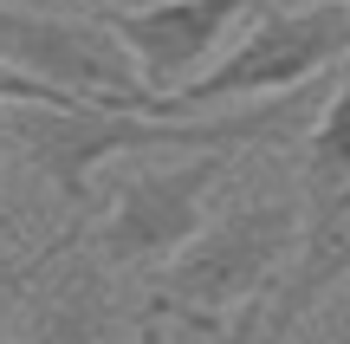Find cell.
Returning <instances> with one entry per match:
<instances>
[{"label": "cell", "instance_id": "7", "mask_svg": "<svg viewBox=\"0 0 350 344\" xmlns=\"http://www.w3.org/2000/svg\"><path fill=\"white\" fill-rule=\"evenodd\" d=\"M247 7L253 0H150V7H104L98 20H104V33L130 52L143 85H150L156 98H169V91L182 85L188 72H201V59L247 20Z\"/></svg>", "mask_w": 350, "mask_h": 344}, {"label": "cell", "instance_id": "2", "mask_svg": "<svg viewBox=\"0 0 350 344\" xmlns=\"http://www.w3.org/2000/svg\"><path fill=\"white\" fill-rule=\"evenodd\" d=\"M350 52V13L344 7H266L253 13V26L240 33V46L227 59H214L208 72H195L188 85L169 91L175 117H201V111H221V104L247 98H286L292 85L331 72Z\"/></svg>", "mask_w": 350, "mask_h": 344}, {"label": "cell", "instance_id": "9", "mask_svg": "<svg viewBox=\"0 0 350 344\" xmlns=\"http://www.w3.org/2000/svg\"><path fill=\"white\" fill-rule=\"evenodd\" d=\"M338 189H350V78L305 124V208L331 202Z\"/></svg>", "mask_w": 350, "mask_h": 344}, {"label": "cell", "instance_id": "12", "mask_svg": "<svg viewBox=\"0 0 350 344\" xmlns=\"http://www.w3.org/2000/svg\"><path fill=\"white\" fill-rule=\"evenodd\" d=\"M260 312H266V299L240 306V312H234V332H227V344H266V338H260Z\"/></svg>", "mask_w": 350, "mask_h": 344}, {"label": "cell", "instance_id": "1", "mask_svg": "<svg viewBox=\"0 0 350 344\" xmlns=\"http://www.w3.org/2000/svg\"><path fill=\"white\" fill-rule=\"evenodd\" d=\"M305 124V104L292 98H260L247 111H201V117H137V111H26L13 124L26 163L52 182V195L72 208L91 202V182L117 163V156H150V150H182V156H240L266 150V143L292 137Z\"/></svg>", "mask_w": 350, "mask_h": 344}, {"label": "cell", "instance_id": "3", "mask_svg": "<svg viewBox=\"0 0 350 344\" xmlns=\"http://www.w3.org/2000/svg\"><path fill=\"white\" fill-rule=\"evenodd\" d=\"M299 228H305V208L286 202V195L234 202L221 221H208V228L169 260L156 293L182 299V306H201V312H240V306H253V299H266L273 280L292 267Z\"/></svg>", "mask_w": 350, "mask_h": 344}, {"label": "cell", "instance_id": "8", "mask_svg": "<svg viewBox=\"0 0 350 344\" xmlns=\"http://www.w3.org/2000/svg\"><path fill=\"white\" fill-rule=\"evenodd\" d=\"M344 280H350V189H338L331 202H318V208H305L299 254H292V267L279 273L273 293H266L260 338L266 344H286Z\"/></svg>", "mask_w": 350, "mask_h": 344}, {"label": "cell", "instance_id": "10", "mask_svg": "<svg viewBox=\"0 0 350 344\" xmlns=\"http://www.w3.org/2000/svg\"><path fill=\"white\" fill-rule=\"evenodd\" d=\"M0 104H20V111H78L72 91L39 85V78H26L20 65H7V59H0Z\"/></svg>", "mask_w": 350, "mask_h": 344}, {"label": "cell", "instance_id": "5", "mask_svg": "<svg viewBox=\"0 0 350 344\" xmlns=\"http://www.w3.org/2000/svg\"><path fill=\"white\" fill-rule=\"evenodd\" d=\"M234 156L208 150V156H182V163H143L130 176L111 182V208L104 221H91L85 247L98 267L130 273V267H156V260L182 254L201 234V215H208L214 182L227 176Z\"/></svg>", "mask_w": 350, "mask_h": 344}, {"label": "cell", "instance_id": "6", "mask_svg": "<svg viewBox=\"0 0 350 344\" xmlns=\"http://www.w3.org/2000/svg\"><path fill=\"white\" fill-rule=\"evenodd\" d=\"M85 234L91 221L78 215L65 234H52L33 254V273L13 293L26 344H130V312L111 293V267L91 260Z\"/></svg>", "mask_w": 350, "mask_h": 344}, {"label": "cell", "instance_id": "13", "mask_svg": "<svg viewBox=\"0 0 350 344\" xmlns=\"http://www.w3.org/2000/svg\"><path fill=\"white\" fill-rule=\"evenodd\" d=\"M286 7H325V0H286ZM331 7H344V13H350V0H331Z\"/></svg>", "mask_w": 350, "mask_h": 344}, {"label": "cell", "instance_id": "4", "mask_svg": "<svg viewBox=\"0 0 350 344\" xmlns=\"http://www.w3.org/2000/svg\"><path fill=\"white\" fill-rule=\"evenodd\" d=\"M0 59L52 91H72L91 111H137V117H175L169 98H156L137 78L130 52L104 33L98 13H39L0 0Z\"/></svg>", "mask_w": 350, "mask_h": 344}, {"label": "cell", "instance_id": "14", "mask_svg": "<svg viewBox=\"0 0 350 344\" xmlns=\"http://www.w3.org/2000/svg\"><path fill=\"white\" fill-rule=\"evenodd\" d=\"M0 299H13V293H0Z\"/></svg>", "mask_w": 350, "mask_h": 344}, {"label": "cell", "instance_id": "11", "mask_svg": "<svg viewBox=\"0 0 350 344\" xmlns=\"http://www.w3.org/2000/svg\"><path fill=\"white\" fill-rule=\"evenodd\" d=\"M13 228H7V221H0V293H20V286H26V273H33V254H26V260H13Z\"/></svg>", "mask_w": 350, "mask_h": 344}]
</instances>
